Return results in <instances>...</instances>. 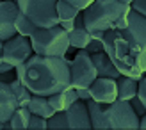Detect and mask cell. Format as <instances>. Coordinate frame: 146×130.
<instances>
[{
  "instance_id": "cell-20",
  "label": "cell",
  "mask_w": 146,
  "mask_h": 130,
  "mask_svg": "<svg viewBox=\"0 0 146 130\" xmlns=\"http://www.w3.org/2000/svg\"><path fill=\"white\" fill-rule=\"evenodd\" d=\"M55 11H57V18H59V23L61 21H66V20H75L77 14L80 13V9H77L75 5H71L70 2H64V0H57L55 4Z\"/></svg>"
},
{
  "instance_id": "cell-33",
  "label": "cell",
  "mask_w": 146,
  "mask_h": 130,
  "mask_svg": "<svg viewBox=\"0 0 146 130\" xmlns=\"http://www.w3.org/2000/svg\"><path fill=\"white\" fill-rule=\"evenodd\" d=\"M118 2H121V4H127V5H132V2H134V0H118Z\"/></svg>"
},
{
  "instance_id": "cell-1",
  "label": "cell",
  "mask_w": 146,
  "mask_h": 130,
  "mask_svg": "<svg viewBox=\"0 0 146 130\" xmlns=\"http://www.w3.org/2000/svg\"><path fill=\"white\" fill-rule=\"evenodd\" d=\"M16 78H20L32 95L50 96L71 86L70 59L64 57H45L32 54L29 59L16 66Z\"/></svg>"
},
{
  "instance_id": "cell-10",
  "label": "cell",
  "mask_w": 146,
  "mask_h": 130,
  "mask_svg": "<svg viewBox=\"0 0 146 130\" xmlns=\"http://www.w3.org/2000/svg\"><path fill=\"white\" fill-rule=\"evenodd\" d=\"M20 13L16 0H0V41H7L16 36L14 20Z\"/></svg>"
},
{
  "instance_id": "cell-8",
  "label": "cell",
  "mask_w": 146,
  "mask_h": 130,
  "mask_svg": "<svg viewBox=\"0 0 146 130\" xmlns=\"http://www.w3.org/2000/svg\"><path fill=\"white\" fill-rule=\"evenodd\" d=\"M96 68L91 59V54L78 50L73 59H70V78L73 88H89L96 80Z\"/></svg>"
},
{
  "instance_id": "cell-19",
  "label": "cell",
  "mask_w": 146,
  "mask_h": 130,
  "mask_svg": "<svg viewBox=\"0 0 146 130\" xmlns=\"http://www.w3.org/2000/svg\"><path fill=\"white\" fill-rule=\"evenodd\" d=\"M11 89H13L14 96H16V100H18V105L20 107H27V103L31 102V98H32L31 89H29L20 78H14V80L11 82Z\"/></svg>"
},
{
  "instance_id": "cell-25",
  "label": "cell",
  "mask_w": 146,
  "mask_h": 130,
  "mask_svg": "<svg viewBox=\"0 0 146 130\" xmlns=\"http://www.w3.org/2000/svg\"><path fill=\"white\" fill-rule=\"evenodd\" d=\"M130 105H132V109H134V112L137 114V116H143V114L146 112V109H144V103L141 102V100L139 98H137V96H134L132 100H130Z\"/></svg>"
},
{
  "instance_id": "cell-5",
  "label": "cell",
  "mask_w": 146,
  "mask_h": 130,
  "mask_svg": "<svg viewBox=\"0 0 146 130\" xmlns=\"http://www.w3.org/2000/svg\"><path fill=\"white\" fill-rule=\"evenodd\" d=\"M31 45L34 54L45 57H64L70 52V38L68 32L61 25L36 29L31 36Z\"/></svg>"
},
{
  "instance_id": "cell-7",
  "label": "cell",
  "mask_w": 146,
  "mask_h": 130,
  "mask_svg": "<svg viewBox=\"0 0 146 130\" xmlns=\"http://www.w3.org/2000/svg\"><path fill=\"white\" fill-rule=\"evenodd\" d=\"M55 4L57 0H16L20 13H23L38 29L59 25Z\"/></svg>"
},
{
  "instance_id": "cell-14",
  "label": "cell",
  "mask_w": 146,
  "mask_h": 130,
  "mask_svg": "<svg viewBox=\"0 0 146 130\" xmlns=\"http://www.w3.org/2000/svg\"><path fill=\"white\" fill-rule=\"evenodd\" d=\"M91 59L94 62V68H96V75L98 77H109V78H118L119 77V71L118 68L114 66V62L111 61L104 50L96 54H91Z\"/></svg>"
},
{
  "instance_id": "cell-21",
  "label": "cell",
  "mask_w": 146,
  "mask_h": 130,
  "mask_svg": "<svg viewBox=\"0 0 146 130\" xmlns=\"http://www.w3.org/2000/svg\"><path fill=\"white\" fill-rule=\"evenodd\" d=\"M14 29H16V34L25 36V38H31L38 27H36L23 13H18L16 14V20H14Z\"/></svg>"
},
{
  "instance_id": "cell-6",
  "label": "cell",
  "mask_w": 146,
  "mask_h": 130,
  "mask_svg": "<svg viewBox=\"0 0 146 130\" xmlns=\"http://www.w3.org/2000/svg\"><path fill=\"white\" fill-rule=\"evenodd\" d=\"M91 116L87 109V102L77 100L73 105H70L66 111L54 112L48 118V130H89Z\"/></svg>"
},
{
  "instance_id": "cell-13",
  "label": "cell",
  "mask_w": 146,
  "mask_h": 130,
  "mask_svg": "<svg viewBox=\"0 0 146 130\" xmlns=\"http://www.w3.org/2000/svg\"><path fill=\"white\" fill-rule=\"evenodd\" d=\"M78 100V95H77V89L70 86V88L62 89L59 93H54V95L48 96V103L50 107L54 109V112H61V111H66L70 105H73Z\"/></svg>"
},
{
  "instance_id": "cell-4",
  "label": "cell",
  "mask_w": 146,
  "mask_h": 130,
  "mask_svg": "<svg viewBox=\"0 0 146 130\" xmlns=\"http://www.w3.org/2000/svg\"><path fill=\"white\" fill-rule=\"evenodd\" d=\"M119 32L130 62L141 71H146V18L132 9L127 27Z\"/></svg>"
},
{
  "instance_id": "cell-3",
  "label": "cell",
  "mask_w": 146,
  "mask_h": 130,
  "mask_svg": "<svg viewBox=\"0 0 146 130\" xmlns=\"http://www.w3.org/2000/svg\"><path fill=\"white\" fill-rule=\"evenodd\" d=\"M91 127L96 130H139V116L134 112L130 102L114 100L111 103H98L87 100Z\"/></svg>"
},
{
  "instance_id": "cell-32",
  "label": "cell",
  "mask_w": 146,
  "mask_h": 130,
  "mask_svg": "<svg viewBox=\"0 0 146 130\" xmlns=\"http://www.w3.org/2000/svg\"><path fill=\"white\" fill-rule=\"evenodd\" d=\"M139 130H146V112L139 118Z\"/></svg>"
},
{
  "instance_id": "cell-12",
  "label": "cell",
  "mask_w": 146,
  "mask_h": 130,
  "mask_svg": "<svg viewBox=\"0 0 146 130\" xmlns=\"http://www.w3.org/2000/svg\"><path fill=\"white\" fill-rule=\"evenodd\" d=\"M18 100L11 89V84L0 82V121H9L13 112L18 109Z\"/></svg>"
},
{
  "instance_id": "cell-30",
  "label": "cell",
  "mask_w": 146,
  "mask_h": 130,
  "mask_svg": "<svg viewBox=\"0 0 146 130\" xmlns=\"http://www.w3.org/2000/svg\"><path fill=\"white\" fill-rule=\"evenodd\" d=\"M59 25H61L66 32H71L73 29H75V21H73V20H66V21H61Z\"/></svg>"
},
{
  "instance_id": "cell-16",
  "label": "cell",
  "mask_w": 146,
  "mask_h": 130,
  "mask_svg": "<svg viewBox=\"0 0 146 130\" xmlns=\"http://www.w3.org/2000/svg\"><path fill=\"white\" fill-rule=\"evenodd\" d=\"M27 109L31 111V114H38V116L46 119L54 114V109L48 103V96H39V95H32L31 102L27 103Z\"/></svg>"
},
{
  "instance_id": "cell-24",
  "label": "cell",
  "mask_w": 146,
  "mask_h": 130,
  "mask_svg": "<svg viewBox=\"0 0 146 130\" xmlns=\"http://www.w3.org/2000/svg\"><path fill=\"white\" fill-rule=\"evenodd\" d=\"M87 54H96V52H102L104 50V43H102V39L98 38H91V41L87 43V46L84 48Z\"/></svg>"
},
{
  "instance_id": "cell-29",
  "label": "cell",
  "mask_w": 146,
  "mask_h": 130,
  "mask_svg": "<svg viewBox=\"0 0 146 130\" xmlns=\"http://www.w3.org/2000/svg\"><path fill=\"white\" fill-rule=\"evenodd\" d=\"M75 89H77V88H75ZM77 95H78V100H84V102H87V100H91L89 88H78V89H77Z\"/></svg>"
},
{
  "instance_id": "cell-28",
  "label": "cell",
  "mask_w": 146,
  "mask_h": 130,
  "mask_svg": "<svg viewBox=\"0 0 146 130\" xmlns=\"http://www.w3.org/2000/svg\"><path fill=\"white\" fill-rule=\"evenodd\" d=\"M14 78H16V71H4V73H0V82H7V84H11Z\"/></svg>"
},
{
  "instance_id": "cell-18",
  "label": "cell",
  "mask_w": 146,
  "mask_h": 130,
  "mask_svg": "<svg viewBox=\"0 0 146 130\" xmlns=\"http://www.w3.org/2000/svg\"><path fill=\"white\" fill-rule=\"evenodd\" d=\"M29 119H31V111L27 107H18L13 112V116L9 119L11 130H27L29 128Z\"/></svg>"
},
{
  "instance_id": "cell-11",
  "label": "cell",
  "mask_w": 146,
  "mask_h": 130,
  "mask_svg": "<svg viewBox=\"0 0 146 130\" xmlns=\"http://www.w3.org/2000/svg\"><path fill=\"white\" fill-rule=\"evenodd\" d=\"M89 93H91V100H94L98 103L114 102V100H118V84H116V78L96 77V80L89 86Z\"/></svg>"
},
{
  "instance_id": "cell-17",
  "label": "cell",
  "mask_w": 146,
  "mask_h": 130,
  "mask_svg": "<svg viewBox=\"0 0 146 130\" xmlns=\"http://www.w3.org/2000/svg\"><path fill=\"white\" fill-rule=\"evenodd\" d=\"M68 38H70V48L71 50H84L93 36L86 27H82V29H73L71 32H68Z\"/></svg>"
},
{
  "instance_id": "cell-2",
  "label": "cell",
  "mask_w": 146,
  "mask_h": 130,
  "mask_svg": "<svg viewBox=\"0 0 146 130\" xmlns=\"http://www.w3.org/2000/svg\"><path fill=\"white\" fill-rule=\"evenodd\" d=\"M132 7L121 4L118 0H94L82 11L84 25L93 38L102 39L104 34L111 29L123 31L128 23V14Z\"/></svg>"
},
{
  "instance_id": "cell-26",
  "label": "cell",
  "mask_w": 146,
  "mask_h": 130,
  "mask_svg": "<svg viewBox=\"0 0 146 130\" xmlns=\"http://www.w3.org/2000/svg\"><path fill=\"white\" fill-rule=\"evenodd\" d=\"M130 7H132L135 13H139L141 16H144V18H146V0H134Z\"/></svg>"
},
{
  "instance_id": "cell-31",
  "label": "cell",
  "mask_w": 146,
  "mask_h": 130,
  "mask_svg": "<svg viewBox=\"0 0 146 130\" xmlns=\"http://www.w3.org/2000/svg\"><path fill=\"white\" fill-rule=\"evenodd\" d=\"M13 70H16V68H14L11 62H7V61L2 59V62H0V73H4V71H13Z\"/></svg>"
},
{
  "instance_id": "cell-15",
  "label": "cell",
  "mask_w": 146,
  "mask_h": 130,
  "mask_svg": "<svg viewBox=\"0 0 146 130\" xmlns=\"http://www.w3.org/2000/svg\"><path fill=\"white\" fill-rule=\"evenodd\" d=\"M116 84H118V98L119 100L130 102L134 96H137V80L135 78L119 75L116 78Z\"/></svg>"
},
{
  "instance_id": "cell-22",
  "label": "cell",
  "mask_w": 146,
  "mask_h": 130,
  "mask_svg": "<svg viewBox=\"0 0 146 130\" xmlns=\"http://www.w3.org/2000/svg\"><path fill=\"white\" fill-rule=\"evenodd\" d=\"M46 128H48V119L46 118H41L38 114H31L27 130H46Z\"/></svg>"
},
{
  "instance_id": "cell-27",
  "label": "cell",
  "mask_w": 146,
  "mask_h": 130,
  "mask_svg": "<svg viewBox=\"0 0 146 130\" xmlns=\"http://www.w3.org/2000/svg\"><path fill=\"white\" fill-rule=\"evenodd\" d=\"M64 2H70L71 5H75L77 9H80V11H84L87 5H91L94 0H64Z\"/></svg>"
},
{
  "instance_id": "cell-9",
  "label": "cell",
  "mask_w": 146,
  "mask_h": 130,
  "mask_svg": "<svg viewBox=\"0 0 146 130\" xmlns=\"http://www.w3.org/2000/svg\"><path fill=\"white\" fill-rule=\"evenodd\" d=\"M34 54L32 45H31V39L25 38V36H13L11 39L4 41V46H2V59L11 62L14 68L23 64L29 57Z\"/></svg>"
},
{
  "instance_id": "cell-34",
  "label": "cell",
  "mask_w": 146,
  "mask_h": 130,
  "mask_svg": "<svg viewBox=\"0 0 146 130\" xmlns=\"http://www.w3.org/2000/svg\"><path fill=\"white\" fill-rule=\"evenodd\" d=\"M2 46H4V43L0 41V62H2Z\"/></svg>"
},
{
  "instance_id": "cell-23",
  "label": "cell",
  "mask_w": 146,
  "mask_h": 130,
  "mask_svg": "<svg viewBox=\"0 0 146 130\" xmlns=\"http://www.w3.org/2000/svg\"><path fill=\"white\" fill-rule=\"evenodd\" d=\"M137 98L144 103V109H146V73L137 80Z\"/></svg>"
}]
</instances>
